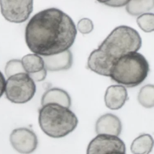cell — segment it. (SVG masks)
Listing matches in <instances>:
<instances>
[{
    "label": "cell",
    "instance_id": "6da1fadb",
    "mask_svg": "<svg viewBox=\"0 0 154 154\" xmlns=\"http://www.w3.org/2000/svg\"><path fill=\"white\" fill-rule=\"evenodd\" d=\"M77 29L66 13L56 8L34 15L27 25L25 38L31 52L41 56L60 54L74 43Z\"/></svg>",
    "mask_w": 154,
    "mask_h": 154
},
{
    "label": "cell",
    "instance_id": "7a4b0ae2",
    "mask_svg": "<svg viewBox=\"0 0 154 154\" xmlns=\"http://www.w3.org/2000/svg\"><path fill=\"white\" fill-rule=\"evenodd\" d=\"M38 123L45 134L51 137L60 138L75 130L78 120L69 108L50 103L42 105L39 110Z\"/></svg>",
    "mask_w": 154,
    "mask_h": 154
},
{
    "label": "cell",
    "instance_id": "3957f363",
    "mask_svg": "<svg viewBox=\"0 0 154 154\" xmlns=\"http://www.w3.org/2000/svg\"><path fill=\"white\" fill-rule=\"evenodd\" d=\"M149 71V64L145 57L137 52H131L115 61L109 77L119 84L132 88L141 84Z\"/></svg>",
    "mask_w": 154,
    "mask_h": 154
},
{
    "label": "cell",
    "instance_id": "277c9868",
    "mask_svg": "<svg viewBox=\"0 0 154 154\" xmlns=\"http://www.w3.org/2000/svg\"><path fill=\"white\" fill-rule=\"evenodd\" d=\"M142 40L138 32L126 26L115 28L103 40L98 48L113 62L131 52H137Z\"/></svg>",
    "mask_w": 154,
    "mask_h": 154
},
{
    "label": "cell",
    "instance_id": "5b68a950",
    "mask_svg": "<svg viewBox=\"0 0 154 154\" xmlns=\"http://www.w3.org/2000/svg\"><path fill=\"white\" fill-rule=\"evenodd\" d=\"M36 87L34 80L26 72L11 75L6 82L5 93L11 102L25 103L34 97Z\"/></svg>",
    "mask_w": 154,
    "mask_h": 154
},
{
    "label": "cell",
    "instance_id": "8992f818",
    "mask_svg": "<svg viewBox=\"0 0 154 154\" xmlns=\"http://www.w3.org/2000/svg\"><path fill=\"white\" fill-rule=\"evenodd\" d=\"M33 3L34 0H0L2 14L9 22L23 23L32 13Z\"/></svg>",
    "mask_w": 154,
    "mask_h": 154
},
{
    "label": "cell",
    "instance_id": "52a82bcc",
    "mask_svg": "<svg viewBox=\"0 0 154 154\" xmlns=\"http://www.w3.org/2000/svg\"><path fill=\"white\" fill-rule=\"evenodd\" d=\"M126 145L118 136L99 134L88 145L87 154L126 153Z\"/></svg>",
    "mask_w": 154,
    "mask_h": 154
},
{
    "label": "cell",
    "instance_id": "ba28073f",
    "mask_svg": "<svg viewBox=\"0 0 154 154\" xmlns=\"http://www.w3.org/2000/svg\"><path fill=\"white\" fill-rule=\"evenodd\" d=\"M10 141L12 147L22 154L34 152L38 145V140L35 133L31 129L20 128L12 131L10 136Z\"/></svg>",
    "mask_w": 154,
    "mask_h": 154
},
{
    "label": "cell",
    "instance_id": "9c48e42d",
    "mask_svg": "<svg viewBox=\"0 0 154 154\" xmlns=\"http://www.w3.org/2000/svg\"><path fill=\"white\" fill-rule=\"evenodd\" d=\"M25 72L35 82H42L45 79L47 70L43 57L37 54H29L21 60Z\"/></svg>",
    "mask_w": 154,
    "mask_h": 154
},
{
    "label": "cell",
    "instance_id": "30bf717a",
    "mask_svg": "<svg viewBox=\"0 0 154 154\" xmlns=\"http://www.w3.org/2000/svg\"><path fill=\"white\" fill-rule=\"evenodd\" d=\"M114 62L98 48L91 52L87 62L88 68L94 72L109 77L111 69Z\"/></svg>",
    "mask_w": 154,
    "mask_h": 154
},
{
    "label": "cell",
    "instance_id": "8fae6325",
    "mask_svg": "<svg viewBox=\"0 0 154 154\" xmlns=\"http://www.w3.org/2000/svg\"><path fill=\"white\" fill-rule=\"evenodd\" d=\"M122 131V124L116 115L106 113L100 117L95 123V131L97 134H108L119 136Z\"/></svg>",
    "mask_w": 154,
    "mask_h": 154
},
{
    "label": "cell",
    "instance_id": "7c38bea8",
    "mask_svg": "<svg viewBox=\"0 0 154 154\" xmlns=\"http://www.w3.org/2000/svg\"><path fill=\"white\" fill-rule=\"evenodd\" d=\"M128 99L127 89L122 85L109 86L104 95L105 105L107 108L111 110L119 109L123 107Z\"/></svg>",
    "mask_w": 154,
    "mask_h": 154
},
{
    "label": "cell",
    "instance_id": "4fadbf2b",
    "mask_svg": "<svg viewBox=\"0 0 154 154\" xmlns=\"http://www.w3.org/2000/svg\"><path fill=\"white\" fill-rule=\"evenodd\" d=\"M42 57L46 69L50 72L68 70L72 65V54L69 49L57 54Z\"/></svg>",
    "mask_w": 154,
    "mask_h": 154
},
{
    "label": "cell",
    "instance_id": "5bb4252c",
    "mask_svg": "<svg viewBox=\"0 0 154 154\" xmlns=\"http://www.w3.org/2000/svg\"><path fill=\"white\" fill-rule=\"evenodd\" d=\"M56 103L70 108L72 100L68 93L58 88H53L47 90L42 96L41 104L48 103Z\"/></svg>",
    "mask_w": 154,
    "mask_h": 154
},
{
    "label": "cell",
    "instance_id": "9a60e30c",
    "mask_svg": "<svg viewBox=\"0 0 154 154\" xmlns=\"http://www.w3.org/2000/svg\"><path fill=\"white\" fill-rule=\"evenodd\" d=\"M154 140L151 135L143 134L135 138L131 145V153L134 154H149L153 149Z\"/></svg>",
    "mask_w": 154,
    "mask_h": 154
},
{
    "label": "cell",
    "instance_id": "2e32d148",
    "mask_svg": "<svg viewBox=\"0 0 154 154\" xmlns=\"http://www.w3.org/2000/svg\"><path fill=\"white\" fill-rule=\"evenodd\" d=\"M154 0H131L126 5L127 12L132 16H138L154 8Z\"/></svg>",
    "mask_w": 154,
    "mask_h": 154
},
{
    "label": "cell",
    "instance_id": "e0dca14e",
    "mask_svg": "<svg viewBox=\"0 0 154 154\" xmlns=\"http://www.w3.org/2000/svg\"><path fill=\"white\" fill-rule=\"evenodd\" d=\"M138 101L140 105L147 109L154 106V87L153 85L148 84L140 89L138 95Z\"/></svg>",
    "mask_w": 154,
    "mask_h": 154
},
{
    "label": "cell",
    "instance_id": "ac0fdd59",
    "mask_svg": "<svg viewBox=\"0 0 154 154\" xmlns=\"http://www.w3.org/2000/svg\"><path fill=\"white\" fill-rule=\"evenodd\" d=\"M137 24L140 29L146 33H150L154 30V14L144 13L139 15L137 20Z\"/></svg>",
    "mask_w": 154,
    "mask_h": 154
},
{
    "label": "cell",
    "instance_id": "d6986e66",
    "mask_svg": "<svg viewBox=\"0 0 154 154\" xmlns=\"http://www.w3.org/2000/svg\"><path fill=\"white\" fill-rule=\"evenodd\" d=\"M7 77L18 73L25 72L21 60L12 59L7 63L5 68Z\"/></svg>",
    "mask_w": 154,
    "mask_h": 154
},
{
    "label": "cell",
    "instance_id": "ffe728a7",
    "mask_svg": "<svg viewBox=\"0 0 154 154\" xmlns=\"http://www.w3.org/2000/svg\"><path fill=\"white\" fill-rule=\"evenodd\" d=\"M77 29L82 34H88L94 29V24L90 19L83 18L80 20L77 25Z\"/></svg>",
    "mask_w": 154,
    "mask_h": 154
},
{
    "label": "cell",
    "instance_id": "44dd1931",
    "mask_svg": "<svg viewBox=\"0 0 154 154\" xmlns=\"http://www.w3.org/2000/svg\"><path fill=\"white\" fill-rule=\"evenodd\" d=\"M131 0H112L106 6L112 8H121L126 6Z\"/></svg>",
    "mask_w": 154,
    "mask_h": 154
},
{
    "label": "cell",
    "instance_id": "7402d4cb",
    "mask_svg": "<svg viewBox=\"0 0 154 154\" xmlns=\"http://www.w3.org/2000/svg\"><path fill=\"white\" fill-rule=\"evenodd\" d=\"M6 80L3 74L0 71V98L5 92Z\"/></svg>",
    "mask_w": 154,
    "mask_h": 154
},
{
    "label": "cell",
    "instance_id": "603a6c76",
    "mask_svg": "<svg viewBox=\"0 0 154 154\" xmlns=\"http://www.w3.org/2000/svg\"><path fill=\"white\" fill-rule=\"evenodd\" d=\"M98 2L102 4H104L105 5H107L108 3L111 2L112 0H96Z\"/></svg>",
    "mask_w": 154,
    "mask_h": 154
}]
</instances>
